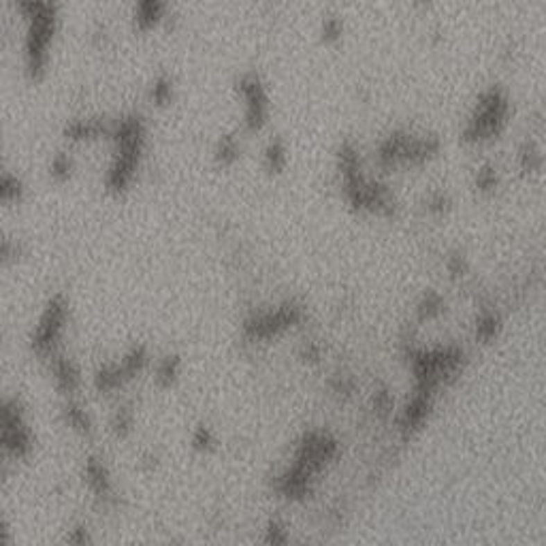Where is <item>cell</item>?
I'll return each mask as SVG.
<instances>
[{
    "label": "cell",
    "mask_w": 546,
    "mask_h": 546,
    "mask_svg": "<svg viewBox=\"0 0 546 546\" xmlns=\"http://www.w3.org/2000/svg\"><path fill=\"white\" fill-rule=\"evenodd\" d=\"M164 3H160V0H143V3H139L135 7V22L139 28H150L154 26L162 13H164Z\"/></svg>",
    "instance_id": "obj_9"
},
{
    "label": "cell",
    "mask_w": 546,
    "mask_h": 546,
    "mask_svg": "<svg viewBox=\"0 0 546 546\" xmlns=\"http://www.w3.org/2000/svg\"><path fill=\"white\" fill-rule=\"evenodd\" d=\"M111 137L116 141L118 150L107 171L105 184L107 188L120 192L130 184V180L135 178V171L139 167V158H141L143 146H146V122H143V118L137 116V113H130V116L116 120Z\"/></svg>",
    "instance_id": "obj_1"
},
{
    "label": "cell",
    "mask_w": 546,
    "mask_h": 546,
    "mask_svg": "<svg viewBox=\"0 0 546 546\" xmlns=\"http://www.w3.org/2000/svg\"><path fill=\"white\" fill-rule=\"evenodd\" d=\"M178 369H180V361H178L176 357H167V359L160 361L156 376H158V380H160L162 384H171V382L176 380V376H178Z\"/></svg>",
    "instance_id": "obj_17"
},
{
    "label": "cell",
    "mask_w": 546,
    "mask_h": 546,
    "mask_svg": "<svg viewBox=\"0 0 546 546\" xmlns=\"http://www.w3.org/2000/svg\"><path fill=\"white\" fill-rule=\"evenodd\" d=\"M214 444V436H212V431L207 427H198L196 429V434H194V446L201 448V450H205Z\"/></svg>",
    "instance_id": "obj_19"
},
{
    "label": "cell",
    "mask_w": 546,
    "mask_h": 546,
    "mask_svg": "<svg viewBox=\"0 0 546 546\" xmlns=\"http://www.w3.org/2000/svg\"><path fill=\"white\" fill-rule=\"evenodd\" d=\"M111 135V126H107V122L103 118H79V120H71L65 126V135L73 141H81V139H96L101 135Z\"/></svg>",
    "instance_id": "obj_8"
},
{
    "label": "cell",
    "mask_w": 546,
    "mask_h": 546,
    "mask_svg": "<svg viewBox=\"0 0 546 546\" xmlns=\"http://www.w3.org/2000/svg\"><path fill=\"white\" fill-rule=\"evenodd\" d=\"M339 33H341V26H339L337 19H327V22H325V37L335 39Z\"/></svg>",
    "instance_id": "obj_20"
},
{
    "label": "cell",
    "mask_w": 546,
    "mask_h": 546,
    "mask_svg": "<svg viewBox=\"0 0 546 546\" xmlns=\"http://www.w3.org/2000/svg\"><path fill=\"white\" fill-rule=\"evenodd\" d=\"M49 171H51V176H53V178L67 180V178L73 173V160H71V156L65 154V152H58V154H56V156L51 158Z\"/></svg>",
    "instance_id": "obj_16"
},
{
    "label": "cell",
    "mask_w": 546,
    "mask_h": 546,
    "mask_svg": "<svg viewBox=\"0 0 546 546\" xmlns=\"http://www.w3.org/2000/svg\"><path fill=\"white\" fill-rule=\"evenodd\" d=\"M265 164L271 173H278V171L284 169L286 164V148L282 139H271L265 148Z\"/></svg>",
    "instance_id": "obj_12"
},
{
    "label": "cell",
    "mask_w": 546,
    "mask_h": 546,
    "mask_svg": "<svg viewBox=\"0 0 546 546\" xmlns=\"http://www.w3.org/2000/svg\"><path fill=\"white\" fill-rule=\"evenodd\" d=\"M171 94H173V81L167 75H160L152 85V101L156 105H164L171 101Z\"/></svg>",
    "instance_id": "obj_15"
},
{
    "label": "cell",
    "mask_w": 546,
    "mask_h": 546,
    "mask_svg": "<svg viewBox=\"0 0 546 546\" xmlns=\"http://www.w3.org/2000/svg\"><path fill=\"white\" fill-rule=\"evenodd\" d=\"M128 427H130V412L120 410V412H118V418H116V429H118V431H126Z\"/></svg>",
    "instance_id": "obj_21"
},
{
    "label": "cell",
    "mask_w": 546,
    "mask_h": 546,
    "mask_svg": "<svg viewBox=\"0 0 546 546\" xmlns=\"http://www.w3.org/2000/svg\"><path fill=\"white\" fill-rule=\"evenodd\" d=\"M19 11L28 17L26 37V69L31 77H41L47 65V49L56 33V5L26 0L19 3Z\"/></svg>",
    "instance_id": "obj_2"
},
{
    "label": "cell",
    "mask_w": 546,
    "mask_h": 546,
    "mask_svg": "<svg viewBox=\"0 0 546 546\" xmlns=\"http://www.w3.org/2000/svg\"><path fill=\"white\" fill-rule=\"evenodd\" d=\"M504 111H506V105L504 101L491 92V94H486L480 103H478V109H476V116L472 118L466 135L470 139H480V137H486V135H491L497 130L502 118H504Z\"/></svg>",
    "instance_id": "obj_7"
},
{
    "label": "cell",
    "mask_w": 546,
    "mask_h": 546,
    "mask_svg": "<svg viewBox=\"0 0 546 546\" xmlns=\"http://www.w3.org/2000/svg\"><path fill=\"white\" fill-rule=\"evenodd\" d=\"M53 376H56V380H58V386L62 391H69V393L75 391L79 384V371L67 359H58L53 363Z\"/></svg>",
    "instance_id": "obj_10"
},
{
    "label": "cell",
    "mask_w": 546,
    "mask_h": 546,
    "mask_svg": "<svg viewBox=\"0 0 546 546\" xmlns=\"http://www.w3.org/2000/svg\"><path fill=\"white\" fill-rule=\"evenodd\" d=\"M237 90L246 101V126L250 130H258L265 124L269 113V96L261 77L252 71L244 73L237 81Z\"/></svg>",
    "instance_id": "obj_4"
},
{
    "label": "cell",
    "mask_w": 546,
    "mask_h": 546,
    "mask_svg": "<svg viewBox=\"0 0 546 546\" xmlns=\"http://www.w3.org/2000/svg\"><path fill=\"white\" fill-rule=\"evenodd\" d=\"M22 192H24L22 180L5 171L3 178H0V198H3V203H13V201L22 196Z\"/></svg>",
    "instance_id": "obj_14"
},
{
    "label": "cell",
    "mask_w": 546,
    "mask_h": 546,
    "mask_svg": "<svg viewBox=\"0 0 546 546\" xmlns=\"http://www.w3.org/2000/svg\"><path fill=\"white\" fill-rule=\"evenodd\" d=\"M85 476H88V482L92 484L94 491L99 493L109 491V476L99 459H88V463H85Z\"/></svg>",
    "instance_id": "obj_11"
},
{
    "label": "cell",
    "mask_w": 546,
    "mask_h": 546,
    "mask_svg": "<svg viewBox=\"0 0 546 546\" xmlns=\"http://www.w3.org/2000/svg\"><path fill=\"white\" fill-rule=\"evenodd\" d=\"M301 309L295 303H286L278 309L261 312L252 316L250 321H246V333L252 339H267L284 331L286 327H291L299 321Z\"/></svg>",
    "instance_id": "obj_5"
},
{
    "label": "cell",
    "mask_w": 546,
    "mask_h": 546,
    "mask_svg": "<svg viewBox=\"0 0 546 546\" xmlns=\"http://www.w3.org/2000/svg\"><path fill=\"white\" fill-rule=\"evenodd\" d=\"M67 418L69 423L79 429V431H88L90 429V420H88V414H85L79 406H69L67 408Z\"/></svg>",
    "instance_id": "obj_18"
},
{
    "label": "cell",
    "mask_w": 546,
    "mask_h": 546,
    "mask_svg": "<svg viewBox=\"0 0 546 546\" xmlns=\"http://www.w3.org/2000/svg\"><path fill=\"white\" fill-rule=\"evenodd\" d=\"M239 156V143L233 135H222L216 143V160L222 164H231Z\"/></svg>",
    "instance_id": "obj_13"
},
{
    "label": "cell",
    "mask_w": 546,
    "mask_h": 546,
    "mask_svg": "<svg viewBox=\"0 0 546 546\" xmlns=\"http://www.w3.org/2000/svg\"><path fill=\"white\" fill-rule=\"evenodd\" d=\"M67 314H69V305H67V299L62 295H56L43 316H41V323L33 335V348L41 355L49 352L53 346H56V341H58L62 329H65V323H67Z\"/></svg>",
    "instance_id": "obj_3"
},
{
    "label": "cell",
    "mask_w": 546,
    "mask_h": 546,
    "mask_svg": "<svg viewBox=\"0 0 546 546\" xmlns=\"http://www.w3.org/2000/svg\"><path fill=\"white\" fill-rule=\"evenodd\" d=\"M3 442L5 448L15 454V457H24L28 450H31V431H28L26 423H24V414L22 408L17 406V401H7L5 410H3Z\"/></svg>",
    "instance_id": "obj_6"
}]
</instances>
